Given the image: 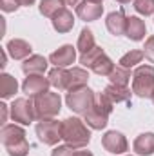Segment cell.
I'll return each mask as SVG.
<instances>
[{
	"instance_id": "cell-1",
	"label": "cell",
	"mask_w": 154,
	"mask_h": 156,
	"mask_svg": "<svg viewBox=\"0 0 154 156\" xmlns=\"http://www.w3.org/2000/svg\"><path fill=\"white\" fill-rule=\"evenodd\" d=\"M62 140L73 149H83L91 142V127L80 118H65L62 122Z\"/></svg>"
},
{
	"instance_id": "cell-2",
	"label": "cell",
	"mask_w": 154,
	"mask_h": 156,
	"mask_svg": "<svg viewBox=\"0 0 154 156\" xmlns=\"http://www.w3.org/2000/svg\"><path fill=\"white\" fill-rule=\"evenodd\" d=\"M0 142L4 144L9 156H27L29 154V142L26 138L24 127L16 123L4 125L0 131Z\"/></svg>"
},
{
	"instance_id": "cell-3",
	"label": "cell",
	"mask_w": 154,
	"mask_h": 156,
	"mask_svg": "<svg viewBox=\"0 0 154 156\" xmlns=\"http://www.w3.org/2000/svg\"><path fill=\"white\" fill-rule=\"evenodd\" d=\"M113 107L114 104L107 98V94L102 91V93H96V100H94V105L91 111H87L83 115V122L94 129V131H102L107 127L109 123V115L113 113Z\"/></svg>"
},
{
	"instance_id": "cell-4",
	"label": "cell",
	"mask_w": 154,
	"mask_h": 156,
	"mask_svg": "<svg viewBox=\"0 0 154 156\" xmlns=\"http://www.w3.org/2000/svg\"><path fill=\"white\" fill-rule=\"evenodd\" d=\"M94 100H96V93L93 89H89L87 85H82L76 89H71L67 91L65 94V104L67 107L76 113V115H85L87 111L93 109L94 105Z\"/></svg>"
},
{
	"instance_id": "cell-5",
	"label": "cell",
	"mask_w": 154,
	"mask_h": 156,
	"mask_svg": "<svg viewBox=\"0 0 154 156\" xmlns=\"http://www.w3.org/2000/svg\"><path fill=\"white\" fill-rule=\"evenodd\" d=\"M132 93L140 98H152L154 94V66H138L132 73Z\"/></svg>"
},
{
	"instance_id": "cell-6",
	"label": "cell",
	"mask_w": 154,
	"mask_h": 156,
	"mask_svg": "<svg viewBox=\"0 0 154 156\" xmlns=\"http://www.w3.org/2000/svg\"><path fill=\"white\" fill-rule=\"evenodd\" d=\"M35 104V115L37 120H51V118L58 116L62 111V98L58 93H44L38 94L37 98H33Z\"/></svg>"
},
{
	"instance_id": "cell-7",
	"label": "cell",
	"mask_w": 154,
	"mask_h": 156,
	"mask_svg": "<svg viewBox=\"0 0 154 156\" xmlns=\"http://www.w3.org/2000/svg\"><path fill=\"white\" fill-rule=\"evenodd\" d=\"M9 113L13 122L20 123V125H29L37 120L35 115V104L29 98H15V102L9 105Z\"/></svg>"
},
{
	"instance_id": "cell-8",
	"label": "cell",
	"mask_w": 154,
	"mask_h": 156,
	"mask_svg": "<svg viewBox=\"0 0 154 156\" xmlns=\"http://www.w3.org/2000/svg\"><path fill=\"white\" fill-rule=\"evenodd\" d=\"M35 131H37L38 140L44 145H56L62 140V122H56L54 118L40 120Z\"/></svg>"
},
{
	"instance_id": "cell-9",
	"label": "cell",
	"mask_w": 154,
	"mask_h": 156,
	"mask_svg": "<svg viewBox=\"0 0 154 156\" xmlns=\"http://www.w3.org/2000/svg\"><path fill=\"white\" fill-rule=\"evenodd\" d=\"M51 87L49 78H45L44 75H29L22 83V93L29 98H37L38 94L47 93Z\"/></svg>"
},
{
	"instance_id": "cell-10",
	"label": "cell",
	"mask_w": 154,
	"mask_h": 156,
	"mask_svg": "<svg viewBox=\"0 0 154 156\" xmlns=\"http://www.w3.org/2000/svg\"><path fill=\"white\" fill-rule=\"evenodd\" d=\"M102 145L111 154H123L129 151V142L120 131H107L102 138Z\"/></svg>"
},
{
	"instance_id": "cell-11",
	"label": "cell",
	"mask_w": 154,
	"mask_h": 156,
	"mask_svg": "<svg viewBox=\"0 0 154 156\" xmlns=\"http://www.w3.org/2000/svg\"><path fill=\"white\" fill-rule=\"evenodd\" d=\"M75 60H76V47H73L71 44H65L49 55V64H53L54 67H69L75 64Z\"/></svg>"
},
{
	"instance_id": "cell-12",
	"label": "cell",
	"mask_w": 154,
	"mask_h": 156,
	"mask_svg": "<svg viewBox=\"0 0 154 156\" xmlns=\"http://www.w3.org/2000/svg\"><path fill=\"white\" fill-rule=\"evenodd\" d=\"M76 15L80 20L83 22H94L103 15V5L98 2H91V0H83L76 5Z\"/></svg>"
},
{
	"instance_id": "cell-13",
	"label": "cell",
	"mask_w": 154,
	"mask_h": 156,
	"mask_svg": "<svg viewBox=\"0 0 154 156\" xmlns=\"http://www.w3.org/2000/svg\"><path fill=\"white\" fill-rule=\"evenodd\" d=\"M5 51H7V55H9L13 60H26V58H29V56H31L33 47H31V44H29V42H26V40L13 38V40H9V42H7Z\"/></svg>"
},
{
	"instance_id": "cell-14",
	"label": "cell",
	"mask_w": 154,
	"mask_h": 156,
	"mask_svg": "<svg viewBox=\"0 0 154 156\" xmlns=\"http://www.w3.org/2000/svg\"><path fill=\"white\" fill-rule=\"evenodd\" d=\"M105 26H107V31L111 35H114V37L125 35V29H127V16H125V13L121 9L109 13L107 18H105Z\"/></svg>"
},
{
	"instance_id": "cell-15",
	"label": "cell",
	"mask_w": 154,
	"mask_h": 156,
	"mask_svg": "<svg viewBox=\"0 0 154 156\" xmlns=\"http://www.w3.org/2000/svg\"><path fill=\"white\" fill-rule=\"evenodd\" d=\"M89 82V73L85 67H73V69H65V91L76 89L82 85H87Z\"/></svg>"
},
{
	"instance_id": "cell-16",
	"label": "cell",
	"mask_w": 154,
	"mask_h": 156,
	"mask_svg": "<svg viewBox=\"0 0 154 156\" xmlns=\"http://www.w3.org/2000/svg\"><path fill=\"white\" fill-rule=\"evenodd\" d=\"M51 24H53L54 31H58V33H69L75 27V15H73V11H69L67 7H64L60 13H56L51 18Z\"/></svg>"
},
{
	"instance_id": "cell-17",
	"label": "cell",
	"mask_w": 154,
	"mask_h": 156,
	"mask_svg": "<svg viewBox=\"0 0 154 156\" xmlns=\"http://www.w3.org/2000/svg\"><path fill=\"white\" fill-rule=\"evenodd\" d=\"M147 35V26L140 16H127V29H125V37L132 42H140L145 38Z\"/></svg>"
},
{
	"instance_id": "cell-18",
	"label": "cell",
	"mask_w": 154,
	"mask_h": 156,
	"mask_svg": "<svg viewBox=\"0 0 154 156\" xmlns=\"http://www.w3.org/2000/svg\"><path fill=\"white\" fill-rule=\"evenodd\" d=\"M47 64H49V58H45L42 55H31L29 58L24 60L22 71L26 73V76H29V75H44L45 69H47Z\"/></svg>"
},
{
	"instance_id": "cell-19",
	"label": "cell",
	"mask_w": 154,
	"mask_h": 156,
	"mask_svg": "<svg viewBox=\"0 0 154 156\" xmlns=\"http://www.w3.org/2000/svg\"><path fill=\"white\" fill-rule=\"evenodd\" d=\"M134 153L140 156H152L154 154V133H142L136 136L132 144Z\"/></svg>"
},
{
	"instance_id": "cell-20",
	"label": "cell",
	"mask_w": 154,
	"mask_h": 156,
	"mask_svg": "<svg viewBox=\"0 0 154 156\" xmlns=\"http://www.w3.org/2000/svg\"><path fill=\"white\" fill-rule=\"evenodd\" d=\"M103 93L107 94V98H109L113 104H121V102H125V104H129V105H131L132 91H131L129 87H121V85L109 83V85L103 89Z\"/></svg>"
},
{
	"instance_id": "cell-21",
	"label": "cell",
	"mask_w": 154,
	"mask_h": 156,
	"mask_svg": "<svg viewBox=\"0 0 154 156\" xmlns=\"http://www.w3.org/2000/svg\"><path fill=\"white\" fill-rule=\"evenodd\" d=\"M16 93H18V82H16V78L7 75V73H2L0 75V96L4 100H7V98H13Z\"/></svg>"
},
{
	"instance_id": "cell-22",
	"label": "cell",
	"mask_w": 154,
	"mask_h": 156,
	"mask_svg": "<svg viewBox=\"0 0 154 156\" xmlns=\"http://www.w3.org/2000/svg\"><path fill=\"white\" fill-rule=\"evenodd\" d=\"M114 62L107 56V55H103V56H100L94 64H93V67H91V71L94 73V75H98V76H109L113 71H114Z\"/></svg>"
},
{
	"instance_id": "cell-23",
	"label": "cell",
	"mask_w": 154,
	"mask_h": 156,
	"mask_svg": "<svg viewBox=\"0 0 154 156\" xmlns=\"http://www.w3.org/2000/svg\"><path fill=\"white\" fill-rule=\"evenodd\" d=\"M94 45H96V42H94V33H93L89 27H83V29L80 31V35H78L76 49L80 51V55H83V53L91 51Z\"/></svg>"
},
{
	"instance_id": "cell-24",
	"label": "cell",
	"mask_w": 154,
	"mask_h": 156,
	"mask_svg": "<svg viewBox=\"0 0 154 156\" xmlns=\"http://www.w3.org/2000/svg\"><path fill=\"white\" fill-rule=\"evenodd\" d=\"M65 7V4L62 0H40V5H38V11L40 15L47 16V18H53L56 13H60L62 9Z\"/></svg>"
},
{
	"instance_id": "cell-25",
	"label": "cell",
	"mask_w": 154,
	"mask_h": 156,
	"mask_svg": "<svg viewBox=\"0 0 154 156\" xmlns=\"http://www.w3.org/2000/svg\"><path fill=\"white\" fill-rule=\"evenodd\" d=\"M107 78H109V82H111V83H114V85L127 87V85H129V80L132 78V75H131V69L121 67V66H116L114 71H113Z\"/></svg>"
},
{
	"instance_id": "cell-26",
	"label": "cell",
	"mask_w": 154,
	"mask_h": 156,
	"mask_svg": "<svg viewBox=\"0 0 154 156\" xmlns=\"http://www.w3.org/2000/svg\"><path fill=\"white\" fill-rule=\"evenodd\" d=\"M143 56H145V55H143V51H142V49H132V51L125 53V55L120 58L118 66H121V67H127V69H132L134 66L142 64Z\"/></svg>"
},
{
	"instance_id": "cell-27",
	"label": "cell",
	"mask_w": 154,
	"mask_h": 156,
	"mask_svg": "<svg viewBox=\"0 0 154 156\" xmlns=\"http://www.w3.org/2000/svg\"><path fill=\"white\" fill-rule=\"evenodd\" d=\"M105 55V51L102 49V47H98V45H94L91 51H87V53H83V55H80V64H82V67H85V69H91L93 67V64L100 58V56H103Z\"/></svg>"
},
{
	"instance_id": "cell-28",
	"label": "cell",
	"mask_w": 154,
	"mask_h": 156,
	"mask_svg": "<svg viewBox=\"0 0 154 156\" xmlns=\"http://www.w3.org/2000/svg\"><path fill=\"white\" fill-rule=\"evenodd\" d=\"M134 9L143 16H151L154 15V0H134Z\"/></svg>"
},
{
	"instance_id": "cell-29",
	"label": "cell",
	"mask_w": 154,
	"mask_h": 156,
	"mask_svg": "<svg viewBox=\"0 0 154 156\" xmlns=\"http://www.w3.org/2000/svg\"><path fill=\"white\" fill-rule=\"evenodd\" d=\"M143 55H145V58L154 64V35H151L149 38L145 40V47H143Z\"/></svg>"
},
{
	"instance_id": "cell-30",
	"label": "cell",
	"mask_w": 154,
	"mask_h": 156,
	"mask_svg": "<svg viewBox=\"0 0 154 156\" xmlns=\"http://www.w3.org/2000/svg\"><path fill=\"white\" fill-rule=\"evenodd\" d=\"M0 7L4 13H15L20 7V4L16 0H0Z\"/></svg>"
},
{
	"instance_id": "cell-31",
	"label": "cell",
	"mask_w": 154,
	"mask_h": 156,
	"mask_svg": "<svg viewBox=\"0 0 154 156\" xmlns=\"http://www.w3.org/2000/svg\"><path fill=\"white\" fill-rule=\"evenodd\" d=\"M73 153H75L73 147H69V145H58V147L53 149L51 156H73Z\"/></svg>"
},
{
	"instance_id": "cell-32",
	"label": "cell",
	"mask_w": 154,
	"mask_h": 156,
	"mask_svg": "<svg viewBox=\"0 0 154 156\" xmlns=\"http://www.w3.org/2000/svg\"><path fill=\"white\" fill-rule=\"evenodd\" d=\"M7 109H9V105L0 104V123H5V120H7Z\"/></svg>"
},
{
	"instance_id": "cell-33",
	"label": "cell",
	"mask_w": 154,
	"mask_h": 156,
	"mask_svg": "<svg viewBox=\"0 0 154 156\" xmlns=\"http://www.w3.org/2000/svg\"><path fill=\"white\" fill-rule=\"evenodd\" d=\"M73 156H94V154H93L91 151H87V149L83 147V149H75Z\"/></svg>"
},
{
	"instance_id": "cell-34",
	"label": "cell",
	"mask_w": 154,
	"mask_h": 156,
	"mask_svg": "<svg viewBox=\"0 0 154 156\" xmlns=\"http://www.w3.org/2000/svg\"><path fill=\"white\" fill-rule=\"evenodd\" d=\"M16 2H18L20 5H26V7H29V5H33L37 0H16Z\"/></svg>"
},
{
	"instance_id": "cell-35",
	"label": "cell",
	"mask_w": 154,
	"mask_h": 156,
	"mask_svg": "<svg viewBox=\"0 0 154 156\" xmlns=\"http://www.w3.org/2000/svg\"><path fill=\"white\" fill-rule=\"evenodd\" d=\"M65 5H78L80 4V0H62Z\"/></svg>"
},
{
	"instance_id": "cell-36",
	"label": "cell",
	"mask_w": 154,
	"mask_h": 156,
	"mask_svg": "<svg viewBox=\"0 0 154 156\" xmlns=\"http://www.w3.org/2000/svg\"><path fill=\"white\" fill-rule=\"evenodd\" d=\"M116 2H120V4H129L131 0H116Z\"/></svg>"
},
{
	"instance_id": "cell-37",
	"label": "cell",
	"mask_w": 154,
	"mask_h": 156,
	"mask_svg": "<svg viewBox=\"0 0 154 156\" xmlns=\"http://www.w3.org/2000/svg\"><path fill=\"white\" fill-rule=\"evenodd\" d=\"M91 2H98V4H102V2H103V0H91Z\"/></svg>"
},
{
	"instance_id": "cell-38",
	"label": "cell",
	"mask_w": 154,
	"mask_h": 156,
	"mask_svg": "<svg viewBox=\"0 0 154 156\" xmlns=\"http://www.w3.org/2000/svg\"><path fill=\"white\" fill-rule=\"evenodd\" d=\"M151 100H152V104H154V94H152V98H151Z\"/></svg>"
}]
</instances>
